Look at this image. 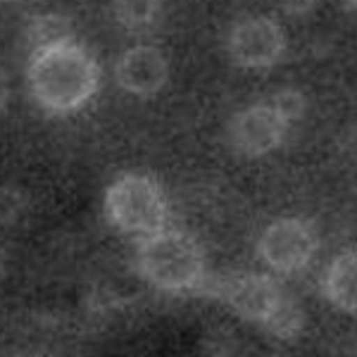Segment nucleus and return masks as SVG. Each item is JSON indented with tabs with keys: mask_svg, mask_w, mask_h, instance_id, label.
Returning a JSON list of instances; mask_svg holds the SVG:
<instances>
[{
	"mask_svg": "<svg viewBox=\"0 0 357 357\" xmlns=\"http://www.w3.org/2000/svg\"><path fill=\"white\" fill-rule=\"evenodd\" d=\"M100 67L84 45L67 41L33 53L29 62V89L48 112H74L93 98Z\"/></svg>",
	"mask_w": 357,
	"mask_h": 357,
	"instance_id": "1",
	"label": "nucleus"
},
{
	"mask_svg": "<svg viewBox=\"0 0 357 357\" xmlns=\"http://www.w3.org/2000/svg\"><path fill=\"white\" fill-rule=\"evenodd\" d=\"M136 264L143 279L162 291H188L203 281L205 257L188 234L162 231L138 241Z\"/></svg>",
	"mask_w": 357,
	"mask_h": 357,
	"instance_id": "2",
	"label": "nucleus"
},
{
	"mask_svg": "<svg viewBox=\"0 0 357 357\" xmlns=\"http://www.w3.org/2000/svg\"><path fill=\"white\" fill-rule=\"evenodd\" d=\"M105 215L119 231L146 238L165 229L167 200L153 178L124 174L107 188Z\"/></svg>",
	"mask_w": 357,
	"mask_h": 357,
	"instance_id": "3",
	"label": "nucleus"
},
{
	"mask_svg": "<svg viewBox=\"0 0 357 357\" xmlns=\"http://www.w3.org/2000/svg\"><path fill=\"white\" fill-rule=\"evenodd\" d=\"M217 296L238 317L252 321V324H260L262 329L291 298L272 276L250 272L231 274L217 281Z\"/></svg>",
	"mask_w": 357,
	"mask_h": 357,
	"instance_id": "4",
	"label": "nucleus"
},
{
	"mask_svg": "<svg viewBox=\"0 0 357 357\" xmlns=\"http://www.w3.org/2000/svg\"><path fill=\"white\" fill-rule=\"evenodd\" d=\"M317 250V236L303 220H276L260 236L257 252L267 267L276 272H296L312 260Z\"/></svg>",
	"mask_w": 357,
	"mask_h": 357,
	"instance_id": "5",
	"label": "nucleus"
},
{
	"mask_svg": "<svg viewBox=\"0 0 357 357\" xmlns=\"http://www.w3.org/2000/svg\"><path fill=\"white\" fill-rule=\"evenodd\" d=\"M289 122L269 102H260L238 112L229 124V146L243 158H260L281 146Z\"/></svg>",
	"mask_w": 357,
	"mask_h": 357,
	"instance_id": "6",
	"label": "nucleus"
},
{
	"mask_svg": "<svg viewBox=\"0 0 357 357\" xmlns=\"http://www.w3.org/2000/svg\"><path fill=\"white\" fill-rule=\"evenodd\" d=\"M286 50L284 31L267 17H248L229 31V55L248 69L272 67Z\"/></svg>",
	"mask_w": 357,
	"mask_h": 357,
	"instance_id": "7",
	"label": "nucleus"
},
{
	"mask_svg": "<svg viewBox=\"0 0 357 357\" xmlns=\"http://www.w3.org/2000/svg\"><path fill=\"white\" fill-rule=\"evenodd\" d=\"M169 79V62L153 45L126 50L117 65V82L134 96H155Z\"/></svg>",
	"mask_w": 357,
	"mask_h": 357,
	"instance_id": "8",
	"label": "nucleus"
},
{
	"mask_svg": "<svg viewBox=\"0 0 357 357\" xmlns=\"http://www.w3.org/2000/svg\"><path fill=\"white\" fill-rule=\"evenodd\" d=\"M324 293L336 307L357 312V248L338 255L329 264L324 276Z\"/></svg>",
	"mask_w": 357,
	"mask_h": 357,
	"instance_id": "9",
	"label": "nucleus"
},
{
	"mask_svg": "<svg viewBox=\"0 0 357 357\" xmlns=\"http://www.w3.org/2000/svg\"><path fill=\"white\" fill-rule=\"evenodd\" d=\"M29 41L33 45V53H38V50L72 41V29H69V22L65 17L43 15L33 20L31 29H29Z\"/></svg>",
	"mask_w": 357,
	"mask_h": 357,
	"instance_id": "10",
	"label": "nucleus"
},
{
	"mask_svg": "<svg viewBox=\"0 0 357 357\" xmlns=\"http://www.w3.org/2000/svg\"><path fill=\"white\" fill-rule=\"evenodd\" d=\"M29 212V198L15 186H0V227H15L24 222Z\"/></svg>",
	"mask_w": 357,
	"mask_h": 357,
	"instance_id": "11",
	"label": "nucleus"
},
{
	"mask_svg": "<svg viewBox=\"0 0 357 357\" xmlns=\"http://www.w3.org/2000/svg\"><path fill=\"white\" fill-rule=\"evenodd\" d=\"M114 20L122 22L126 29H143L151 26L158 17V3H117L114 5Z\"/></svg>",
	"mask_w": 357,
	"mask_h": 357,
	"instance_id": "12",
	"label": "nucleus"
},
{
	"mask_svg": "<svg viewBox=\"0 0 357 357\" xmlns=\"http://www.w3.org/2000/svg\"><path fill=\"white\" fill-rule=\"evenodd\" d=\"M269 105H272L274 110L286 119V122L293 124L296 119H301L305 114V105H307V102H305V96L301 93V91L286 89V91H279V93L269 100Z\"/></svg>",
	"mask_w": 357,
	"mask_h": 357,
	"instance_id": "13",
	"label": "nucleus"
},
{
	"mask_svg": "<svg viewBox=\"0 0 357 357\" xmlns=\"http://www.w3.org/2000/svg\"><path fill=\"white\" fill-rule=\"evenodd\" d=\"M8 98H10V84H8V77H5L3 67H0V112L8 105Z\"/></svg>",
	"mask_w": 357,
	"mask_h": 357,
	"instance_id": "14",
	"label": "nucleus"
},
{
	"mask_svg": "<svg viewBox=\"0 0 357 357\" xmlns=\"http://www.w3.org/2000/svg\"><path fill=\"white\" fill-rule=\"evenodd\" d=\"M348 8H353V10H357V3H348Z\"/></svg>",
	"mask_w": 357,
	"mask_h": 357,
	"instance_id": "15",
	"label": "nucleus"
}]
</instances>
